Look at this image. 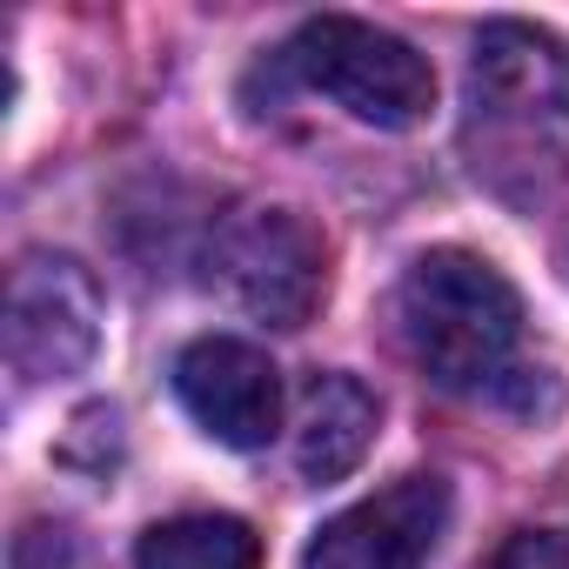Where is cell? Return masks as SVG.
Returning <instances> with one entry per match:
<instances>
[{"label":"cell","instance_id":"1","mask_svg":"<svg viewBox=\"0 0 569 569\" xmlns=\"http://www.w3.org/2000/svg\"><path fill=\"white\" fill-rule=\"evenodd\" d=\"M462 161L509 201L536 208L569 174V48L529 21H489L462 88Z\"/></svg>","mask_w":569,"mask_h":569},{"label":"cell","instance_id":"2","mask_svg":"<svg viewBox=\"0 0 569 569\" xmlns=\"http://www.w3.org/2000/svg\"><path fill=\"white\" fill-rule=\"evenodd\" d=\"M396 329L429 382L476 396L516 369L522 296L496 261L469 248H429L409 261L402 289H396Z\"/></svg>","mask_w":569,"mask_h":569},{"label":"cell","instance_id":"3","mask_svg":"<svg viewBox=\"0 0 569 569\" xmlns=\"http://www.w3.org/2000/svg\"><path fill=\"white\" fill-rule=\"evenodd\" d=\"M289 74L316 94H329L342 114L369 121V128H416L436 108V68L389 28L356 21V14H316L302 21V34L281 48Z\"/></svg>","mask_w":569,"mask_h":569},{"label":"cell","instance_id":"4","mask_svg":"<svg viewBox=\"0 0 569 569\" xmlns=\"http://www.w3.org/2000/svg\"><path fill=\"white\" fill-rule=\"evenodd\" d=\"M208 281L254 322L302 329L329 296V248L296 208H241L214 228Z\"/></svg>","mask_w":569,"mask_h":569},{"label":"cell","instance_id":"5","mask_svg":"<svg viewBox=\"0 0 569 569\" xmlns=\"http://www.w3.org/2000/svg\"><path fill=\"white\" fill-rule=\"evenodd\" d=\"M101 289L74 254H28L8 281V369L21 382L81 376L101 349Z\"/></svg>","mask_w":569,"mask_h":569},{"label":"cell","instance_id":"6","mask_svg":"<svg viewBox=\"0 0 569 569\" xmlns=\"http://www.w3.org/2000/svg\"><path fill=\"white\" fill-rule=\"evenodd\" d=\"M442 522H449V482L402 476L369 502L329 516L302 549V569H422L442 542Z\"/></svg>","mask_w":569,"mask_h":569},{"label":"cell","instance_id":"7","mask_svg":"<svg viewBox=\"0 0 569 569\" xmlns=\"http://www.w3.org/2000/svg\"><path fill=\"white\" fill-rule=\"evenodd\" d=\"M174 396L228 449H261L281 429V376L254 342H234V336L188 342L174 356Z\"/></svg>","mask_w":569,"mask_h":569},{"label":"cell","instance_id":"8","mask_svg":"<svg viewBox=\"0 0 569 569\" xmlns=\"http://www.w3.org/2000/svg\"><path fill=\"white\" fill-rule=\"evenodd\" d=\"M376 422H382V409L356 376H336V369L309 376L302 402H296V469L309 482H342L349 469H362Z\"/></svg>","mask_w":569,"mask_h":569},{"label":"cell","instance_id":"9","mask_svg":"<svg viewBox=\"0 0 569 569\" xmlns=\"http://www.w3.org/2000/svg\"><path fill=\"white\" fill-rule=\"evenodd\" d=\"M134 569H261V536L241 516H174L141 536Z\"/></svg>","mask_w":569,"mask_h":569},{"label":"cell","instance_id":"10","mask_svg":"<svg viewBox=\"0 0 569 569\" xmlns=\"http://www.w3.org/2000/svg\"><path fill=\"white\" fill-rule=\"evenodd\" d=\"M489 569H569V529H522L496 549Z\"/></svg>","mask_w":569,"mask_h":569}]
</instances>
